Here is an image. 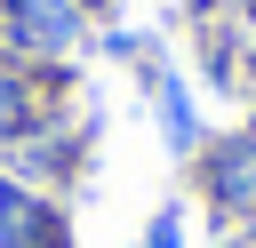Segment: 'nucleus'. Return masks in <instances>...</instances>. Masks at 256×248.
<instances>
[{"mask_svg":"<svg viewBox=\"0 0 256 248\" xmlns=\"http://www.w3.org/2000/svg\"><path fill=\"white\" fill-rule=\"evenodd\" d=\"M8 8H16V32L40 40V48H64V40L80 32V8H72V0H8Z\"/></svg>","mask_w":256,"mask_h":248,"instance_id":"7ed1b4c3","label":"nucleus"},{"mask_svg":"<svg viewBox=\"0 0 256 248\" xmlns=\"http://www.w3.org/2000/svg\"><path fill=\"white\" fill-rule=\"evenodd\" d=\"M24 128V80H0V136Z\"/></svg>","mask_w":256,"mask_h":248,"instance_id":"423d86ee","label":"nucleus"},{"mask_svg":"<svg viewBox=\"0 0 256 248\" xmlns=\"http://www.w3.org/2000/svg\"><path fill=\"white\" fill-rule=\"evenodd\" d=\"M240 248H256V240H240Z\"/></svg>","mask_w":256,"mask_h":248,"instance_id":"0eeeda50","label":"nucleus"},{"mask_svg":"<svg viewBox=\"0 0 256 248\" xmlns=\"http://www.w3.org/2000/svg\"><path fill=\"white\" fill-rule=\"evenodd\" d=\"M200 184H208V208H216L224 224H232V216H256V136L216 144L208 168H200Z\"/></svg>","mask_w":256,"mask_h":248,"instance_id":"f03ea898","label":"nucleus"},{"mask_svg":"<svg viewBox=\"0 0 256 248\" xmlns=\"http://www.w3.org/2000/svg\"><path fill=\"white\" fill-rule=\"evenodd\" d=\"M0 248H72V224H64L56 200H40L16 176H0Z\"/></svg>","mask_w":256,"mask_h":248,"instance_id":"f257e3e1","label":"nucleus"},{"mask_svg":"<svg viewBox=\"0 0 256 248\" xmlns=\"http://www.w3.org/2000/svg\"><path fill=\"white\" fill-rule=\"evenodd\" d=\"M160 128H168V152H192L200 144V120H192V104H184L176 80H160Z\"/></svg>","mask_w":256,"mask_h":248,"instance_id":"20e7f679","label":"nucleus"},{"mask_svg":"<svg viewBox=\"0 0 256 248\" xmlns=\"http://www.w3.org/2000/svg\"><path fill=\"white\" fill-rule=\"evenodd\" d=\"M144 248H184V216H176V208H160V216H152V232H144Z\"/></svg>","mask_w":256,"mask_h":248,"instance_id":"39448f33","label":"nucleus"}]
</instances>
